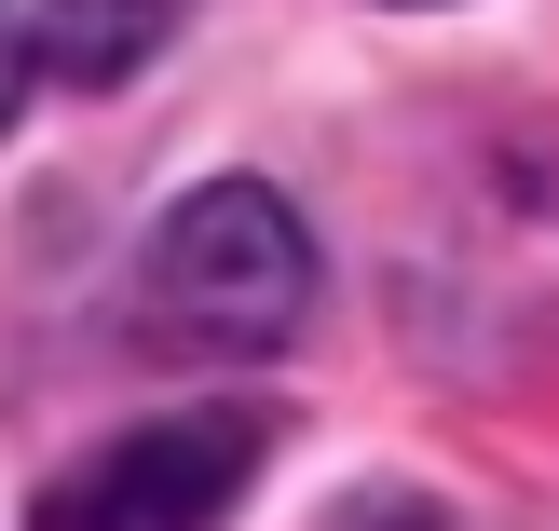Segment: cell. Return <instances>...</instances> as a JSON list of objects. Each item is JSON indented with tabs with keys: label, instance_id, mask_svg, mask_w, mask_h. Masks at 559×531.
Segmentation results:
<instances>
[{
	"label": "cell",
	"instance_id": "cell-2",
	"mask_svg": "<svg viewBox=\"0 0 559 531\" xmlns=\"http://www.w3.org/2000/svg\"><path fill=\"white\" fill-rule=\"evenodd\" d=\"M260 450H273V423H260L246 396L164 409V423L82 450L69 478L41 491V518H27V531H218V518L246 505V478H260Z\"/></svg>",
	"mask_w": 559,
	"mask_h": 531
},
{
	"label": "cell",
	"instance_id": "cell-4",
	"mask_svg": "<svg viewBox=\"0 0 559 531\" xmlns=\"http://www.w3.org/2000/svg\"><path fill=\"white\" fill-rule=\"evenodd\" d=\"M14 96H27V27L0 14V123H14Z\"/></svg>",
	"mask_w": 559,
	"mask_h": 531
},
{
	"label": "cell",
	"instance_id": "cell-3",
	"mask_svg": "<svg viewBox=\"0 0 559 531\" xmlns=\"http://www.w3.org/2000/svg\"><path fill=\"white\" fill-rule=\"evenodd\" d=\"M164 41H178V0H41L27 14V55L55 82H82V96H123Z\"/></svg>",
	"mask_w": 559,
	"mask_h": 531
},
{
	"label": "cell",
	"instance_id": "cell-1",
	"mask_svg": "<svg viewBox=\"0 0 559 531\" xmlns=\"http://www.w3.org/2000/svg\"><path fill=\"white\" fill-rule=\"evenodd\" d=\"M300 314H314V232L287 218V191L205 178L191 205L151 218V245H136V327L164 354L246 369V354H287Z\"/></svg>",
	"mask_w": 559,
	"mask_h": 531
}]
</instances>
